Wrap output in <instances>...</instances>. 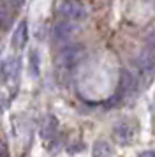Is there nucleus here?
<instances>
[{
  "label": "nucleus",
  "instance_id": "9",
  "mask_svg": "<svg viewBox=\"0 0 155 157\" xmlns=\"http://www.w3.org/2000/svg\"><path fill=\"white\" fill-rule=\"evenodd\" d=\"M111 154H113V148L109 147V143L97 141L95 145H93V155L102 157V155H111Z\"/></svg>",
  "mask_w": 155,
  "mask_h": 157
},
{
  "label": "nucleus",
  "instance_id": "4",
  "mask_svg": "<svg viewBox=\"0 0 155 157\" xmlns=\"http://www.w3.org/2000/svg\"><path fill=\"white\" fill-rule=\"evenodd\" d=\"M20 72V60L16 57H7L0 62V81H11Z\"/></svg>",
  "mask_w": 155,
  "mask_h": 157
},
{
  "label": "nucleus",
  "instance_id": "12",
  "mask_svg": "<svg viewBox=\"0 0 155 157\" xmlns=\"http://www.w3.org/2000/svg\"><path fill=\"white\" fill-rule=\"evenodd\" d=\"M7 2H9V4H13V6H20L23 0H7Z\"/></svg>",
  "mask_w": 155,
  "mask_h": 157
},
{
  "label": "nucleus",
  "instance_id": "10",
  "mask_svg": "<svg viewBox=\"0 0 155 157\" xmlns=\"http://www.w3.org/2000/svg\"><path fill=\"white\" fill-rule=\"evenodd\" d=\"M41 62H39V55H37V51H30V69H32V74L37 76L39 74V67Z\"/></svg>",
  "mask_w": 155,
  "mask_h": 157
},
{
  "label": "nucleus",
  "instance_id": "3",
  "mask_svg": "<svg viewBox=\"0 0 155 157\" xmlns=\"http://www.w3.org/2000/svg\"><path fill=\"white\" fill-rule=\"evenodd\" d=\"M58 13L63 18L70 20V21H81L88 14L86 7H85L81 2H78V0H63L62 4L58 6Z\"/></svg>",
  "mask_w": 155,
  "mask_h": 157
},
{
  "label": "nucleus",
  "instance_id": "13",
  "mask_svg": "<svg viewBox=\"0 0 155 157\" xmlns=\"http://www.w3.org/2000/svg\"><path fill=\"white\" fill-rule=\"evenodd\" d=\"M141 155H148V157H155V152H150V150H148V152H143V154H141Z\"/></svg>",
  "mask_w": 155,
  "mask_h": 157
},
{
  "label": "nucleus",
  "instance_id": "1",
  "mask_svg": "<svg viewBox=\"0 0 155 157\" xmlns=\"http://www.w3.org/2000/svg\"><path fill=\"white\" fill-rule=\"evenodd\" d=\"M136 67H138V72H139V76H141L143 85H146L148 81L152 79L153 71H155V53L150 46L138 55V58H136Z\"/></svg>",
  "mask_w": 155,
  "mask_h": 157
},
{
  "label": "nucleus",
  "instance_id": "8",
  "mask_svg": "<svg viewBox=\"0 0 155 157\" xmlns=\"http://www.w3.org/2000/svg\"><path fill=\"white\" fill-rule=\"evenodd\" d=\"M136 86V81H134V76L129 71H122V76H120V92L118 97H123L127 94H130Z\"/></svg>",
  "mask_w": 155,
  "mask_h": 157
},
{
  "label": "nucleus",
  "instance_id": "2",
  "mask_svg": "<svg viewBox=\"0 0 155 157\" xmlns=\"http://www.w3.org/2000/svg\"><path fill=\"white\" fill-rule=\"evenodd\" d=\"M83 57H85V48L81 44H69V46H65V48L60 51L58 62H60V65L65 67V69H72L74 65H78L81 62Z\"/></svg>",
  "mask_w": 155,
  "mask_h": 157
},
{
  "label": "nucleus",
  "instance_id": "7",
  "mask_svg": "<svg viewBox=\"0 0 155 157\" xmlns=\"http://www.w3.org/2000/svg\"><path fill=\"white\" fill-rule=\"evenodd\" d=\"M27 39H28L27 21H20L18 27H16V30H14V34H13V44L16 48H23L27 44Z\"/></svg>",
  "mask_w": 155,
  "mask_h": 157
},
{
  "label": "nucleus",
  "instance_id": "6",
  "mask_svg": "<svg viewBox=\"0 0 155 157\" xmlns=\"http://www.w3.org/2000/svg\"><path fill=\"white\" fill-rule=\"evenodd\" d=\"M134 136V129L127 124V122H120L118 125L115 127V138L120 145H127V143L132 140Z\"/></svg>",
  "mask_w": 155,
  "mask_h": 157
},
{
  "label": "nucleus",
  "instance_id": "5",
  "mask_svg": "<svg viewBox=\"0 0 155 157\" xmlns=\"http://www.w3.org/2000/svg\"><path fill=\"white\" fill-rule=\"evenodd\" d=\"M72 34H74V25L67 18L56 21L55 27H53V39H55L56 43H67L72 37Z\"/></svg>",
  "mask_w": 155,
  "mask_h": 157
},
{
  "label": "nucleus",
  "instance_id": "11",
  "mask_svg": "<svg viewBox=\"0 0 155 157\" xmlns=\"http://www.w3.org/2000/svg\"><path fill=\"white\" fill-rule=\"evenodd\" d=\"M148 46H150L152 50H155V30L148 36Z\"/></svg>",
  "mask_w": 155,
  "mask_h": 157
}]
</instances>
